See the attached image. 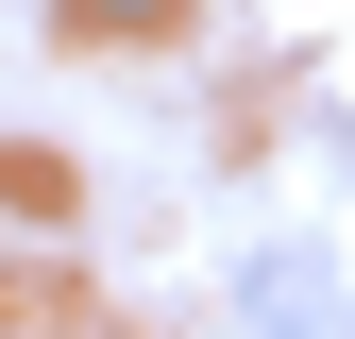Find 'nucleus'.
Instances as JSON below:
<instances>
[{"label": "nucleus", "mask_w": 355, "mask_h": 339, "mask_svg": "<svg viewBox=\"0 0 355 339\" xmlns=\"http://www.w3.org/2000/svg\"><path fill=\"white\" fill-rule=\"evenodd\" d=\"M68 17H102V34H153V17H169V0H68Z\"/></svg>", "instance_id": "f257e3e1"}]
</instances>
